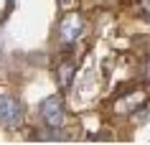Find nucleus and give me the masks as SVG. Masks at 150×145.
I'll use <instances>...</instances> for the list:
<instances>
[{
    "instance_id": "20e7f679",
    "label": "nucleus",
    "mask_w": 150,
    "mask_h": 145,
    "mask_svg": "<svg viewBox=\"0 0 150 145\" xmlns=\"http://www.w3.org/2000/svg\"><path fill=\"white\" fill-rule=\"evenodd\" d=\"M56 76H59V87L69 89L71 76H74V59H61L59 66H56Z\"/></svg>"
},
{
    "instance_id": "7ed1b4c3",
    "label": "nucleus",
    "mask_w": 150,
    "mask_h": 145,
    "mask_svg": "<svg viewBox=\"0 0 150 145\" xmlns=\"http://www.w3.org/2000/svg\"><path fill=\"white\" fill-rule=\"evenodd\" d=\"M81 28H84V21L81 16L76 13H69V16L61 18V23H59V36H61L66 43H74V41L81 36Z\"/></svg>"
},
{
    "instance_id": "f03ea898",
    "label": "nucleus",
    "mask_w": 150,
    "mask_h": 145,
    "mask_svg": "<svg viewBox=\"0 0 150 145\" xmlns=\"http://www.w3.org/2000/svg\"><path fill=\"white\" fill-rule=\"evenodd\" d=\"M41 117H43V122H46V127H61L64 125V102L61 97H46L43 102H41Z\"/></svg>"
},
{
    "instance_id": "423d86ee",
    "label": "nucleus",
    "mask_w": 150,
    "mask_h": 145,
    "mask_svg": "<svg viewBox=\"0 0 150 145\" xmlns=\"http://www.w3.org/2000/svg\"><path fill=\"white\" fill-rule=\"evenodd\" d=\"M145 79L150 81V59H148V64H145Z\"/></svg>"
},
{
    "instance_id": "39448f33",
    "label": "nucleus",
    "mask_w": 150,
    "mask_h": 145,
    "mask_svg": "<svg viewBox=\"0 0 150 145\" xmlns=\"http://www.w3.org/2000/svg\"><path fill=\"white\" fill-rule=\"evenodd\" d=\"M140 10L145 13V16L150 18V0H140Z\"/></svg>"
},
{
    "instance_id": "0eeeda50",
    "label": "nucleus",
    "mask_w": 150,
    "mask_h": 145,
    "mask_svg": "<svg viewBox=\"0 0 150 145\" xmlns=\"http://www.w3.org/2000/svg\"><path fill=\"white\" fill-rule=\"evenodd\" d=\"M71 0H59V5H69Z\"/></svg>"
},
{
    "instance_id": "f257e3e1",
    "label": "nucleus",
    "mask_w": 150,
    "mask_h": 145,
    "mask_svg": "<svg viewBox=\"0 0 150 145\" xmlns=\"http://www.w3.org/2000/svg\"><path fill=\"white\" fill-rule=\"evenodd\" d=\"M23 122V105L10 94H0V127L16 130Z\"/></svg>"
}]
</instances>
